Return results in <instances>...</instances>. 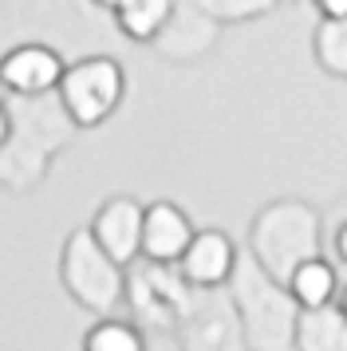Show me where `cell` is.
<instances>
[{
  "label": "cell",
  "mask_w": 347,
  "mask_h": 351,
  "mask_svg": "<svg viewBox=\"0 0 347 351\" xmlns=\"http://www.w3.org/2000/svg\"><path fill=\"white\" fill-rule=\"evenodd\" d=\"M119 95H123V71L110 64V60H103V56L67 67L63 80H60V99L79 127L103 123L115 111Z\"/></svg>",
  "instance_id": "1"
},
{
  "label": "cell",
  "mask_w": 347,
  "mask_h": 351,
  "mask_svg": "<svg viewBox=\"0 0 347 351\" xmlns=\"http://www.w3.org/2000/svg\"><path fill=\"white\" fill-rule=\"evenodd\" d=\"M63 60L44 44H24V48H12L4 60H0V83L16 91V95H40V91H51L60 87L63 80Z\"/></svg>",
  "instance_id": "2"
},
{
  "label": "cell",
  "mask_w": 347,
  "mask_h": 351,
  "mask_svg": "<svg viewBox=\"0 0 347 351\" xmlns=\"http://www.w3.org/2000/svg\"><path fill=\"white\" fill-rule=\"evenodd\" d=\"M189 241H193V229L178 206L158 202V206L142 209V253L150 261H182Z\"/></svg>",
  "instance_id": "3"
},
{
  "label": "cell",
  "mask_w": 347,
  "mask_h": 351,
  "mask_svg": "<svg viewBox=\"0 0 347 351\" xmlns=\"http://www.w3.org/2000/svg\"><path fill=\"white\" fill-rule=\"evenodd\" d=\"M95 245L119 265L130 261L142 249V209L134 202H126V197L103 206L99 221H95Z\"/></svg>",
  "instance_id": "4"
},
{
  "label": "cell",
  "mask_w": 347,
  "mask_h": 351,
  "mask_svg": "<svg viewBox=\"0 0 347 351\" xmlns=\"http://www.w3.org/2000/svg\"><path fill=\"white\" fill-rule=\"evenodd\" d=\"M233 269V245L225 233H193L189 249L182 253V272L193 285H221Z\"/></svg>",
  "instance_id": "5"
},
{
  "label": "cell",
  "mask_w": 347,
  "mask_h": 351,
  "mask_svg": "<svg viewBox=\"0 0 347 351\" xmlns=\"http://www.w3.org/2000/svg\"><path fill=\"white\" fill-rule=\"evenodd\" d=\"M170 16V0H130L119 8V24L134 40H150L162 28V20Z\"/></svg>",
  "instance_id": "6"
},
{
  "label": "cell",
  "mask_w": 347,
  "mask_h": 351,
  "mask_svg": "<svg viewBox=\"0 0 347 351\" xmlns=\"http://www.w3.org/2000/svg\"><path fill=\"white\" fill-rule=\"evenodd\" d=\"M331 288H335V276L324 261H308V265H300L296 276H292V292L300 296V304H308V308H320V304L331 296Z\"/></svg>",
  "instance_id": "7"
},
{
  "label": "cell",
  "mask_w": 347,
  "mask_h": 351,
  "mask_svg": "<svg viewBox=\"0 0 347 351\" xmlns=\"http://www.w3.org/2000/svg\"><path fill=\"white\" fill-rule=\"evenodd\" d=\"M83 351H142V339L126 324H99L87 332Z\"/></svg>",
  "instance_id": "8"
},
{
  "label": "cell",
  "mask_w": 347,
  "mask_h": 351,
  "mask_svg": "<svg viewBox=\"0 0 347 351\" xmlns=\"http://www.w3.org/2000/svg\"><path fill=\"white\" fill-rule=\"evenodd\" d=\"M320 8H324L328 16H335V20L347 16V0H320Z\"/></svg>",
  "instance_id": "9"
},
{
  "label": "cell",
  "mask_w": 347,
  "mask_h": 351,
  "mask_svg": "<svg viewBox=\"0 0 347 351\" xmlns=\"http://www.w3.org/2000/svg\"><path fill=\"white\" fill-rule=\"evenodd\" d=\"M8 138V114H4V107H0V143Z\"/></svg>",
  "instance_id": "10"
},
{
  "label": "cell",
  "mask_w": 347,
  "mask_h": 351,
  "mask_svg": "<svg viewBox=\"0 0 347 351\" xmlns=\"http://www.w3.org/2000/svg\"><path fill=\"white\" fill-rule=\"evenodd\" d=\"M339 253H344V261H347V229L339 233Z\"/></svg>",
  "instance_id": "11"
},
{
  "label": "cell",
  "mask_w": 347,
  "mask_h": 351,
  "mask_svg": "<svg viewBox=\"0 0 347 351\" xmlns=\"http://www.w3.org/2000/svg\"><path fill=\"white\" fill-rule=\"evenodd\" d=\"M103 4H110V8H115V12H119V8H123V4H130V0H103Z\"/></svg>",
  "instance_id": "12"
},
{
  "label": "cell",
  "mask_w": 347,
  "mask_h": 351,
  "mask_svg": "<svg viewBox=\"0 0 347 351\" xmlns=\"http://www.w3.org/2000/svg\"><path fill=\"white\" fill-rule=\"evenodd\" d=\"M344 312H347V296H344Z\"/></svg>",
  "instance_id": "13"
}]
</instances>
